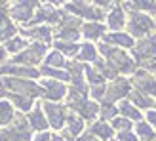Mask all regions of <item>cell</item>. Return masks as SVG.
Instances as JSON below:
<instances>
[{
  "label": "cell",
  "mask_w": 156,
  "mask_h": 141,
  "mask_svg": "<svg viewBox=\"0 0 156 141\" xmlns=\"http://www.w3.org/2000/svg\"><path fill=\"white\" fill-rule=\"evenodd\" d=\"M46 67H51V69H63V67H67L63 53H59L57 50H55V52H51L50 56L46 57Z\"/></svg>",
  "instance_id": "cell-27"
},
{
  "label": "cell",
  "mask_w": 156,
  "mask_h": 141,
  "mask_svg": "<svg viewBox=\"0 0 156 141\" xmlns=\"http://www.w3.org/2000/svg\"><path fill=\"white\" fill-rule=\"evenodd\" d=\"M53 141H65V139L61 137V136H55V137H53Z\"/></svg>",
  "instance_id": "cell-40"
},
{
  "label": "cell",
  "mask_w": 156,
  "mask_h": 141,
  "mask_svg": "<svg viewBox=\"0 0 156 141\" xmlns=\"http://www.w3.org/2000/svg\"><path fill=\"white\" fill-rule=\"evenodd\" d=\"M34 141H53V137L48 134V132H40V134L34 137Z\"/></svg>",
  "instance_id": "cell-37"
},
{
  "label": "cell",
  "mask_w": 156,
  "mask_h": 141,
  "mask_svg": "<svg viewBox=\"0 0 156 141\" xmlns=\"http://www.w3.org/2000/svg\"><path fill=\"white\" fill-rule=\"evenodd\" d=\"M129 33L135 34V36H145L149 34L151 31L154 29V21L149 17V15H145L141 12H133L129 17Z\"/></svg>",
  "instance_id": "cell-4"
},
{
  "label": "cell",
  "mask_w": 156,
  "mask_h": 141,
  "mask_svg": "<svg viewBox=\"0 0 156 141\" xmlns=\"http://www.w3.org/2000/svg\"><path fill=\"white\" fill-rule=\"evenodd\" d=\"M6 50L12 52V53H17L21 50H27V40H23L21 36H13L12 40L6 42Z\"/></svg>",
  "instance_id": "cell-28"
},
{
  "label": "cell",
  "mask_w": 156,
  "mask_h": 141,
  "mask_svg": "<svg viewBox=\"0 0 156 141\" xmlns=\"http://www.w3.org/2000/svg\"><path fill=\"white\" fill-rule=\"evenodd\" d=\"M91 96L95 99H101L103 96H107V86L101 84V86H91Z\"/></svg>",
  "instance_id": "cell-35"
},
{
  "label": "cell",
  "mask_w": 156,
  "mask_h": 141,
  "mask_svg": "<svg viewBox=\"0 0 156 141\" xmlns=\"http://www.w3.org/2000/svg\"><path fill=\"white\" fill-rule=\"evenodd\" d=\"M129 96H131V103L139 109H147V107L154 105V101L151 97H147V93H143V92H131Z\"/></svg>",
  "instance_id": "cell-25"
},
{
  "label": "cell",
  "mask_w": 156,
  "mask_h": 141,
  "mask_svg": "<svg viewBox=\"0 0 156 141\" xmlns=\"http://www.w3.org/2000/svg\"><path fill=\"white\" fill-rule=\"evenodd\" d=\"M17 31H15V27L12 25V21H10V17L6 15V12L4 10H0V40H12L13 36H17L15 34Z\"/></svg>",
  "instance_id": "cell-15"
},
{
  "label": "cell",
  "mask_w": 156,
  "mask_h": 141,
  "mask_svg": "<svg viewBox=\"0 0 156 141\" xmlns=\"http://www.w3.org/2000/svg\"><path fill=\"white\" fill-rule=\"evenodd\" d=\"M135 84H137L139 92L147 93V96H156V80L147 74V70H139V73H137Z\"/></svg>",
  "instance_id": "cell-13"
},
{
  "label": "cell",
  "mask_w": 156,
  "mask_h": 141,
  "mask_svg": "<svg viewBox=\"0 0 156 141\" xmlns=\"http://www.w3.org/2000/svg\"><path fill=\"white\" fill-rule=\"evenodd\" d=\"M147 118H149V122H151L152 126L156 128V111H149V114H147Z\"/></svg>",
  "instance_id": "cell-38"
},
{
  "label": "cell",
  "mask_w": 156,
  "mask_h": 141,
  "mask_svg": "<svg viewBox=\"0 0 156 141\" xmlns=\"http://www.w3.org/2000/svg\"><path fill=\"white\" fill-rule=\"evenodd\" d=\"M118 111H120V114L124 116V118H128V120H141V113H139V109L133 103H129V101H122L120 107H118Z\"/></svg>",
  "instance_id": "cell-18"
},
{
  "label": "cell",
  "mask_w": 156,
  "mask_h": 141,
  "mask_svg": "<svg viewBox=\"0 0 156 141\" xmlns=\"http://www.w3.org/2000/svg\"><path fill=\"white\" fill-rule=\"evenodd\" d=\"M29 124H30V128H34L38 132H44L48 128V120H46V116H44V109L34 107L33 111L29 113Z\"/></svg>",
  "instance_id": "cell-16"
},
{
  "label": "cell",
  "mask_w": 156,
  "mask_h": 141,
  "mask_svg": "<svg viewBox=\"0 0 156 141\" xmlns=\"http://www.w3.org/2000/svg\"><path fill=\"white\" fill-rule=\"evenodd\" d=\"M82 130H84V122H82V118H78L76 114H69V116H67V136L74 137V136L80 134Z\"/></svg>",
  "instance_id": "cell-22"
},
{
  "label": "cell",
  "mask_w": 156,
  "mask_h": 141,
  "mask_svg": "<svg viewBox=\"0 0 156 141\" xmlns=\"http://www.w3.org/2000/svg\"><path fill=\"white\" fill-rule=\"evenodd\" d=\"M118 141H135V136H133V134H129V132H120Z\"/></svg>",
  "instance_id": "cell-36"
},
{
  "label": "cell",
  "mask_w": 156,
  "mask_h": 141,
  "mask_svg": "<svg viewBox=\"0 0 156 141\" xmlns=\"http://www.w3.org/2000/svg\"><path fill=\"white\" fill-rule=\"evenodd\" d=\"M99 50L108 59V65H111L114 70H120V73H133V70H135V63L124 52L114 50L112 46H107V44H101Z\"/></svg>",
  "instance_id": "cell-2"
},
{
  "label": "cell",
  "mask_w": 156,
  "mask_h": 141,
  "mask_svg": "<svg viewBox=\"0 0 156 141\" xmlns=\"http://www.w3.org/2000/svg\"><path fill=\"white\" fill-rule=\"evenodd\" d=\"M126 8H131V10H135V12H151V13H156V2H152V0L126 2Z\"/></svg>",
  "instance_id": "cell-24"
},
{
  "label": "cell",
  "mask_w": 156,
  "mask_h": 141,
  "mask_svg": "<svg viewBox=\"0 0 156 141\" xmlns=\"http://www.w3.org/2000/svg\"><path fill=\"white\" fill-rule=\"evenodd\" d=\"M42 109H44V113L48 114V122H50L51 128H55V130H61V128H63V124H65V120H67V113H65V109L61 107L59 103L46 101Z\"/></svg>",
  "instance_id": "cell-7"
},
{
  "label": "cell",
  "mask_w": 156,
  "mask_h": 141,
  "mask_svg": "<svg viewBox=\"0 0 156 141\" xmlns=\"http://www.w3.org/2000/svg\"><path fill=\"white\" fill-rule=\"evenodd\" d=\"M78 141H97V139H95V136H93V134H84Z\"/></svg>",
  "instance_id": "cell-39"
},
{
  "label": "cell",
  "mask_w": 156,
  "mask_h": 141,
  "mask_svg": "<svg viewBox=\"0 0 156 141\" xmlns=\"http://www.w3.org/2000/svg\"><path fill=\"white\" fill-rule=\"evenodd\" d=\"M42 96L46 99H50L51 103H55V101L59 99H63L65 97V93H67V88H65V84L63 82H59V80H42Z\"/></svg>",
  "instance_id": "cell-8"
},
{
  "label": "cell",
  "mask_w": 156,
  "mask_h": 141,
  "mask_svg": "<svg viewBox=\"0 0 156 141\" xmlns=\"http://www.w3.org/2000/svg\"><path fill=\"white\" fill-rule=\"evenodd\" d=\"M128 92H129V84H128V80H114V82H112V84L107 88V97H105V103H112L114 99L124 97Z\"/></svg>",
  "instance_id": "cell-12"
},
{
  "label": "cell",
  "mask_w": 156,
  "mask_h": 141,
  "mask_svg": "<svg viewBox=\"0 0 156 141\" xmlns=\"http://www.w3.org/2000/svg\"><path fill=\"white\" fill-rule=\"evenodd\" d=\"M107 25L111 29H114V31H118V29H122L126 25V13H124L122 6H118V4L112 6V10H111V13H108V17H107Z\"/></svg>",
  "instance_id": "cell-14"
},
{
  "label": "cell",
  "mask_w": 156,
  "mask_h": 141,
  "mask_svg": "<svg viewBox=\"0 0 156 141\" xmlns=\"http://www.w3.org/2000/svg\"><path fill=\"white\" fill-rule=\"evenodd\" d=\"M0 96L4 97H29L34 99L42 96V88L30 80H19V78H2L0 80Z\"/></svg>",
  "instance_id": "cell-1"
},
{
  "label": "cell",
  "mask_w": 156,
  "mask_h": 141,
  "mask_svg": "<svg viewBox=\"0 0 156 141\" xmlns=\"http://www.w3.org/2000/svg\"><path fill=\"white\" fill-rule=\"evenodd\" d=\"M0 141H30V128H29V122L25 120H19L15 126L2 130L0 132Z\"/></svg>",
  "instance_id": "cell-6"
},
{
  "label": "cell",
  "mask_w": 156,
  "mask_h": 141,
  "mask_svg": "<svg viewBox=\"0 0 156 141\" xmlns=\"http://www.w3.org/2000/svg\"><path fill=\"white\" fill-rule=\"evenodd\" d=\"M38 2H15L13 6H10V13L13 19H17L21 23H27L33 17V12L38 10Z\"/></svg>",
  "instance_id": "cell-9"
},
{
  "label": "cell",
  "mask_w": 156,
  "mask_h": 141,
  "mask_svg": "<svg viewBox=\"0 0 156 141\" xmlns=\"http://www.w3.org/2000/svg\"><path fill=\"white\" fill-rule=\"evenodd\" d=\"M129 126L131 122L128 118H124V116H116L112 120V130H118V132H129Z\"/></svg>",
  "instance_id": "cell-33"
},
{
  "label": "cell",
  "mask_w": 156,
  "mask_h": 141,
  "mask_svg": "<svg viewBox=\"0 0 156 141\" xmlns=\"http://www.w3.org/2000/svg\"><path fill=\"white\" fill-rule=\"evenodd\" d=\"M86 76H88V80L91 86H101V84H105V76L99 73L97 69H93V67H86Z\"/></svg>",
  "instance_id": "cell-30"
},
{
  "label": "cell",
  "mask_w": 156,
  "mask_h": 141,
  "mask_svg": "<svg viewBox=\"0 0 156 141\" xmlns=\"http://www.w3.org/2000/svg\"><path fill=\"white\" fill-rule=\"evenodd\" d=\"M135 57L139 59H154L156 57V38L154 36H147L145 40H141L137 44V50L133 52Z\"/></svg>",
  "instance_id": "cell-11"
},
{
  "label": "cell",
  "mask_w": 156,
  "mask_h": 141,
  "mask_svg": "<svg viewBox=\"0 0 156 141\" xmlns=\"http://www.w3.org/2000/svg\"><path fill=\"white\" fill-rule=\"evenodd\" d=\"M27 34H29L30 38H36V40H40L42 44H48L50 38H51V29L46 27V25H42V27H34V29L27 31Z\"/></svg>",
  "instance_id": "cell-21"
},
{
  "label": "cell",
  "mask_w": 156,
  "mask_h": 141,
  "mask_svg": "<svg viewBox=\"0 0 156 141\" xmlns=\"http://www.w3.org/2000/svg\"><path fill=\"white\" fill-rule=\"evenodd\" d=\"M154 107H156V103H154Z\"/></svg>",
  "instance_id": "cell-41"
},
{
  "label": "cell",
  "mask_w": 156,
  "mask_h": 141,
  "mask_svg": "<svg viewBox=\"0 0 156 141\" xmlns=\"http://www.w3.org/2000/svg\"><path fill=\"white\" fill-rule=\"evenodd\" d=\"M69 12H73L78 17H84V19H91L93 23H99V19L103 17V12L101 8H97L95 4H88V2H69L67 6Z\"/></svg>",
  "instance_id": "cell-3"
},
{
  "label": "cell",
  "mask_w": 156,
  "mask_h": 141,
  "mask_svg": "<svg viewBox=\"0 0 156 141\" xmlns=\"http://www.w3.org/2000/svg\"><path fill=\"white\" fill-rule=\"evenodd\" d=\"M116 113H118V109H116L112 103H105L103 105V109H101V118L103 120H107V118H116Z\"/></svg>",
  "instance_id": "cell-34"
},
{
  "label": "cell",
  "mask_w": 156,
  "mask_h": 141,
  "mask_svg": "<svg viewBox=\"0 0 156 141\" xmlns=\"http://www.w3.org/2000/svg\"><path fill=\"white\" fill-rule=\"evenodd\" d=\"M0 74H15V76H21V78H38L40 76V73L34 67H21V65H15V63L4 65L0 69Z\"/></svg>",
  "instance_id": "cell-10"
},
{
  "label": "cell",
  "mask_w": 156,
  "mask_h": 141,
  "mask_svg": "<svg viewBox=\"0 0 156 141\" xmlns=\"http://www.w3.org/2000/svg\"><path fill=\"white\" fill-rule=\"evenodd\" d=\"M13 120V107L10 101L6 99H0V128L6 126V124H10Z\"/></svg>",
  "instance_id": "cell-20"
},
{
  "label": "cell",
  "mask_w": 156,
  "mask_h": 141,
  "mask_svg": "<svg viewBox=\"0 0 156 141\" xmlns=\"http://www.w3.org/2000/svg\"><path fill=\"white\" fill-rule=\"evenodd\" d=\"M137 136L141 137L143 141H151V139L154 137V132H152V128L149 126V124L139 122V124H137Z\"/></svg>",
  "instance_id": "cell-32"
},
{
  "label": "cell",
  "mask_w": 156,
  "mask_h": 141,
  "mask_svg": "<svg viewBox=\"0 0 156 141\" xmlns=\"http://www.w3.org/2000/svg\"><path fill=\"white\" fill-rule=\"evenodd\" d=\"M42 74L51 76V78H59V80H71V74L67 70H59V69H51V67H44Z\"/></svg>",
  "instance_id": "cell-31"
},
{
  "label": "cell",
  "mask_w": 156,
  "mask_h": 141,
  "mask_svg": "<svg viewBox=\"0 0 156 141\" xmlns=\"http://www.w3.org/2000/svg\"><path fill=\"white\" fill-rule=\"evenodd\" d=\"M78 59L82 61H95L97 59V50L93 44H82L80 46V52H78Z\"/></svg>",
  "instance_id": "cell-26"
},
{
  "label": "cell",
  "mask_w": 156,
  "mask_h": 141,
  "mask_svg": "<svg viewBox=\"0 0 156 141\" xmlns=\"http://www.w3.org/2000/svg\"><path fill=\"white\" fill-rule=\"evenodd\" d=\"M105 33V27L101 25V23H93V21H90V23H86L84 25V29H82V34L86 36V38H90V40H97V38Z\"/></svg>",
  "instance_id": "cell-19"
},
{
  "label": "cell",
  "mask_w": 156,
  "mask_h": 141,
  "mask_svg": "<svg viewBox=\"0 0 156 141\" xmlns=\"http://www.w3.org/2000/svg\"><path fill=\"white\" fill-rule=\"evenodd\" d=\"M91 134L101 137V139H111L112 134H114V130H112V126H108L107 122H95L91 126Z\"/></svg>",
  "instance_id": "cell-23"
},
{
  "label": "cell",
  "mask_w": 156,
  "mask_h": 141,
  "mask_svg": "<svg viewBox=\"0 0 156 141\" xmlns=\"http://www.w3.org/2000/svg\"><path fill=\"white\" fill-rule=\"evenodd\" d=\"M105 42L107 44H116V46H122V48H131L135 42L129 34H124V33H112V34H107L105 36Z\"/></svg>",
  "instance_id": "cell-17"
},
{
  "label": "cell",
  "mask_w": 156,
  "mask_h": 141,
  "mask_svg": "<svg viewBox=\"0 0 156 141\" xmlns=\"http://www.w3.org/2000/svg\"><path fill=\"white\" fill-rule=\"evenodd\" d=\"M55 48H57L59 53H63V56H74V53L80 52V48H78L76 44H73V42H61V40L55 42Z\"/></svg>",
  "instance_id": "cell-29"
},
{
  "label": "cell",
  "mask_w": 156,
  "mask_h": 141,
  "mask_svg": "<svg viewBox=\"0 0 156 141\" xmlns=\"http://www.w3.org/2000/svg\"><path fill=\"white\" fill-rule=\"evenodd\" d=\"M44 53H46V44L36 42L33 46H29L23 53H19V56L13 59V63L15 65H17V63H25V67H33L36 63H40V59L44 57Z\"/></svg>",
  "instance_id": "cell-5"
}]
</instances>
